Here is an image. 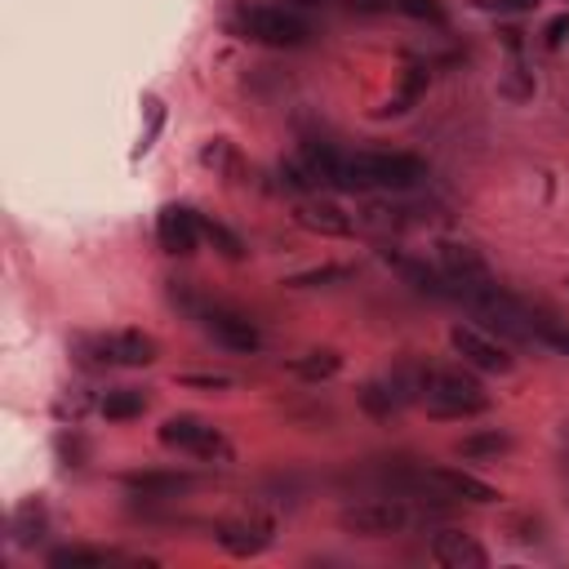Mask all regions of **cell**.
Returning <instances> with one entry per match:
<instances>
[{
  "label": "cell",
  "instance_id": "18",
  "mask_svg": "<svg viewBox=\"0 0 569 569\" xmlns=\"http://www.w3.org/2000/svg\"><path fill=\"white\" fill-rule=\"evenodd\" d=\"M405 405H410V396L401 392V383H396L392 374H387V379H374V383H365V387H361V410H365L370 418L392 423Z\"/></svg>",
  "mask_w": 569,
  "mask_h": 569
},
{
  "label": "cell",
  "instance_id": "24",
  "mask_svg": "<svg viewBox=\"0 0 569 569\" xmlns=\"http://www.w3.org/2000/svg\"><path fill=\"white\" fill-rule=\"evenodd\" d=\"M200 236L223 254V258H231V262H240L245 258V245H240V236L231 231V227H223L218 218H200Z\"/></svg>",
  "mask_w": 569,
  "mask_h": 569
},
{
  "label": "cell",
  "instance_id": "8",
  "mask_svg": "<svg viewBox=\"0 0 569 569\" xmlns=\"http://www.w3.org/2000/svg\"><path fill=\"white\" fill-rule=\"evenodd\" d=\"M156 240H161V249L174 254V258L196 254V245L205 240V236H200V214L187 209V205H165V209L156 214Z\"/></svg>",
  "mask_w": 569,
  "mask_h": 569
},
{
  "label": "cell",
  "instance_id": "22",
  "mask_svg": "<svg viewBox=\"0 0 569 569\" xmlns=\"http://www.w3.org/2000/svg\"><path fill=\"white\" fill-rule=\"evenodd\" d=\"M112 560H116V551H99V547H59V551H50L54 569H103Z\"/></svg>",
  "mask_w": 569,
  "mask_h": 569
},
{
  "label": "cell",
  "instance_id": "3",
  "mask_svg": "<svg viewBox=\"0 0 569 569\" xmlns=\"http://www.w3.org/2000/svg\"><path fill=\"white\" fill-rule=\"evenodd\" d=\"M418 401H423L427 414H436V418H476V414L489 410L485 387H480L472 374H463V370H427Z\"/></svg>",
  "mask_w": 569,
  "mask_h": 569
},
{
  "label": "cell",
  "instance_id": "16",
  "mask_svg": "<svg viewBox=\"0 0 569 569\" xmlns=\"http://www.w3.org/2000/svg\"><path fill=\"white\" fill-rule=\"evenodd\" d=\"M299 161L308 165V174H312L321 187L348 192V156H339L330 143H303V156H299Z\"/></svg>",
  "mask_w": 569,
  "mask_h": 569
},
{
  "label": "cell",
  "instance_id": "30",
  "mask_svg": "<svg viewBox=\"0 0 569 569\" xmlns=\"http://www.w3.org/2000/svg\"><path fill=\"white\" fill-rule=\"evenodd\" d=\"M542 37H547V45H560V41L569 37V14H556V19L547 23V32H542Z\"/></svg>",
  "mask_w": 569,
  "mask_h": 569
},
{
  "label": "cell",
  "instance_id": "13",
  "mask_svg": "<svg viewBox=\"0 0 569 569\" xmlns=\"http://www.w3.org/2000/svg\"><path fill=\"white\" fill-rule=\"evenodd\" d=\"M383 262L387 267H396L418 294H432V299H454V284L445 280V271L441 267H427V262H418V258H405V254H396V249H383Z\"/></svg>",
  "mask_w": 569,
  "mask_h": 569
},
{
  "label": "cell",
  "instance_id": "26",
  "mask_svg": "<svg viewBox=\"0 0 569 569\" xmlns=\"http://www.w3.org/2000/svg\"><path fill=\"white\" fill-rule=\"evenodd\" d=\"M534 343H547V348H556V352L569 356V325L556 321V317H547V312H534Z\"/></svg>",
  "mask_w": 569,
  "mask_h": 569
},
{
  "label": "cell",
  "instance_id": "1",
  "mask_svg": "<svg viewBox=\"0 0 569 569\" xmlns=\"http://www.w3.org/2000/svg\"><path fill=\"white\" fill-rule=\"evenodd\" d=\"M343 529L356 538H392V534H410L414 525H427V498L414 494H387V498H370V503H352L343 507Z\"/></svg>",
  "mask_w": 569,
  "mask_h": 569
},
{
  "label": "cell",
  "instance_id": "4",
  "mask_svg": "<svg viewBox=\"0 0 569 569\" xmlns=\"http://www.w3.org/2000/svg\"><path fill=\"white\" fill-rule=\"evenodd\" d=\"M236 32L245 41H258V45H271V50H299L308 45L312 28L290 14V10H276V6H249L240 19H236Z\"/></svg>",
  "mask_w": 569,
  "mask_h": 569
},
{
  "label": "cell",
  "instance_id": "19",
  "mask_svg": "<svg viewBox=\"0 0 569 569\" xmlns=\"http://www.w3.org/2000/svg\"><path fill=\"white\" fill-rule=\"evenodd\" d=\"M290 370H294L303 383H325V379H334V374L343 370V356H339L334 348H321V352H303V356H294V361H290Z\"/></svg>",
  "mask_w": 569,
  "mask_h": 569
},
{
  "label": "cell",
  "instance_id": "25",
  "mask_svg": "<svg viewBox=\"0 0 569 569\" xmlns=\"http://www.w3.org/2000/svg\"><path fill=\"white\" fill-rule=\"evenodd\" d=\"M352 276V267H339V262H330V267H312V271H299V276H290L284 284L290 290H321V284H339V280H348Z\"/></svg>",
  "mask_w": 569,
  "mask_h": 569
},
{
  "label": "cell",
  "instance_id": "31",
  "mask_svg": "<svg viewBox=\"0 0 569 569\" xmlns=\"http://www.w3.org/2000/svg\"><path fill=\"white\" fill-rule=\"evenodd\" d=\"M396 0H352V10L356 14H383V10H392Z\"/></svg>",
  "mask_w": 569,
  "mask_h": 569
},
{
  "label": "cell",
  "instance_id": "2",
  "mask_svg": "<svg viewBox=\"0 0 569 569\" xmlns=\"http://www.w3.org/2000/svg\"><path fill=\"white\" fill-rule=\"evenodd\" d=\"M427 178V165L405 152H356L348 156V192H410Z\"/></svg>",
  "mask_w": 569,
  "mask_h": 569
},
{
  "label": "cell",
  "instance_id": "7",
  "mask_svg": "<svg viewBox=\"0 0 569 569\" xmlns=\"http://www.w3.org/2000/svg\"><path fill=\"white\" fill-rule=\"evenodd\" d=\"M196 317H200V330H205L214 343H223L227 352H258V348H262L258 325H254L249 317L231 312V308H200Z\"/></svg>",
  "mask_w": 569,
  "mask_h": 569
},
{
  "label": "cell",
  "instance_id": "14",
  "mask_svg": "<svg viewBox=\"0 0 569 569\" xmlns=\"http://www.w3.org/2000/svg\"><path fill=\"white\" fill-rule=\"evenodd\" d=\"M121 485L138 498H178L196 489V476L192 472H130L121 476Z\"/></svg>",
  "mask_w": 569,
  "mask_h": 569
},
{
  "label": "cell",
  "instance_id": "12",
  "mask_svg": "<svg viewBox=\"0 0 569 569\" xmlns=\"http://www.w3.org/2000/svg\"><path fill=\"white\" fill-rule=\"evenodd\" d=\"M214 538L227 556L249 560V556H262L271 547V525L267 520H231V525H218Z\"/></svg>",
  "mask_w": 569,
  "mask_h": 569
},
{
  "label": "cell",
  "instance_id": "11",
  "mask_svg": "<svg viewBox=\"0 0 569 569\" xmlns=\"http://www.w3.org/2000/svg\"><path fill=\"white\" fill-rule=\"evenodd\" d=\"M432 556L445 569H485L489 565V551L472 534H463V529H436L432 534Z\"/></svg>",
  "mask_w": 569,
  "mask_h": 569
},
{
  "label": "cell",
  "instance_id": "27",
  "mask_svg": "<svg viewBox=\"0 0 569 569\" xmlns=\"http://www.w3.org/2000/svg\"><path fill=\"white\" fill-rule=\"evenodd\" d=\"M396 10L405 19H418V23H432V28H445V19H449L441 0H396Z\"/></svg>",
  "mask_w": 569,
  "mask_h": 569
},
{
  "label": "cell",
  "instance_id": "29",
  "mask_svg": "<svg viewBox=\"0 0 569 569\" xmlns=\"http://www.w3.org/2000/svg\"><path fill=\"white\" fill-rule=\"evenodd\" d=\"M178 383H183V387H205V392H227V387H231L227 374H183Z\"/></svg>",
  "mask_w": 569,
  "mask_h": 569
},
{
  "label": "cell",
  "instance_id": "9",
  "mask_svg": "<svg viewBox=\"0 0 569 569\" xmlns=\"http://www.w3.org/2000/svg\"><path fill=\"white\" fill-rule=\"evenodd\" d=\"M423 480H427V489L441 494V498H458V503H476V507L498 503V489H494V485H485L480 476L458 472V467H427Z\"/></svg>",
  "mask_w": 569,
  "mask_h": 569
},
{
  "label": "cell",
  "instance_id": "21",
  "mask_svg": "<svg viewBox=\"0 0 569 569\" xmlns=\"http://www.w3.org/2000/svg\"><path fill=\"white\" fill-rule=\"evenodd\" d=\"M454 449H458V458H498L511 449V436L507 432H472Z\"/></svg>",
  "mask_w": 569,
  "mask_h": 569
},
{
  "label": "cell",
  "instance_id": "6",
  "mask_svg": "<svg viewBox=\"0 0 569 569\" xmlns=\"http://www.w3.org/2000/svg\"><path fill=\"white\" fill-rule=\"evenodd\" d=\"M449 348L463 356V365H472L480 374H511L516 370V356L494 334H485L476 325H454L449 330Z\"/></svg>",
  "mask_w": 569,
  "mask_h": 569
},
{
  "label": "cell",
  "instance_id": "10",
  "mask_svg": "<svg viewBox=\"0 0 569 569\" xmlns=\"http://www.w3.org/2000/svg\"><path fill=\"white\" fill-rule=\"evenodd\" d=\"M436 267L445 271V280L454 284V294L463 290V284H480V280H494L485 258L467 245V240H441L436 245Z\"/></svg>",
  "mask_w": 569,
  "mask_h": 569
},
{
  "label": "cell",
  "instance_id": "17",
  "mask_svg": "<svg viewBox=\"0 0 569 569\" xmlns=\"http://www.w3.org/2000/svg\"><path fill=\"white\" fill-rule=\"evenodd\" d=\"M294 218H299V227H308V231H321V236H352V214H343L334 200H303L299 209H294Z\"/></svg>",
  "mask_w": 569,
  "mask_h": 569
},
{
  "label": "cell",
  "instance_id": "28",
  "mask_svg": "<svg viewBox=\"0 0 569 569\" xmlns=\"http://www.w3.org/2000/svg\"><path fill=\"white\" fill-rule=\"evenodd\" d=\"M476 6H480L485 14H525V10L538 6V0H476Z\"/></svg>",
  "mask_w": 569,
  "mask_h": 569
},
{
  "label": "cell",
  "instance_id": "20",
  "mask_svg": "<svg viewBox=\"0 0 569 569\" xmlns=\"http://www.w3.org/2000/svg\"><path fill=\"white\" fill-rule=\"evenodd\" d=\"M143 410H147V396H143V392H134V387H116V392H107V396H103V418H107V423L143 418Z\"/></svg>",
  "mask_w": 569,
  "mask_h": 569
},
{
  "label": "cell",
  "instance_id": "23",
  "mask_svg": "<svg viewBox=\"0 0 569 569\" xmlns=\"http://www.w3.org/2000/svg\"><path fill=\"white\" fill-rule=\"evenodd\" d=\"M41 534H45V507L37 498L19 503V511H14V542L19 547H32Z\"/></svg>",
  "mask_w": 569,
  "mask_h": 569
},
{
  "label": "cell",
  "instance_id": "15",
  "mask_svg": "<svg viewBox=\"0 0 569 569\" xmlns=\"http://www.w3.org/2000/svg\"><path fill=\"white\" fill-rule=\"evenodd\" d=\"M99 352H103V361H112V365H152L156 361V339L152 334H143V330H125V334H112V339H103L99 343Z\"/></svg>",
  "mask_w": 569,
  "mask_h": 569
},
{
  "label": "cell",
  "instance_id": "5",
  "mask_svg": "<svg viewBox=\"0 0 569 569\" xmlns=\"http://www.w3.org/2000/svg\"><path fill=\"white\" fill-rule=\"evenodd\" d=\"M156 436H161V445L183 449V454H196V458H205V463H218V467L231 463V445L223 441V432H214L209 423H200V418H192V414L165 418Z\"/></svg>",
  "mask_w": 569,
  "mask_h": 569
}]
</instances>
